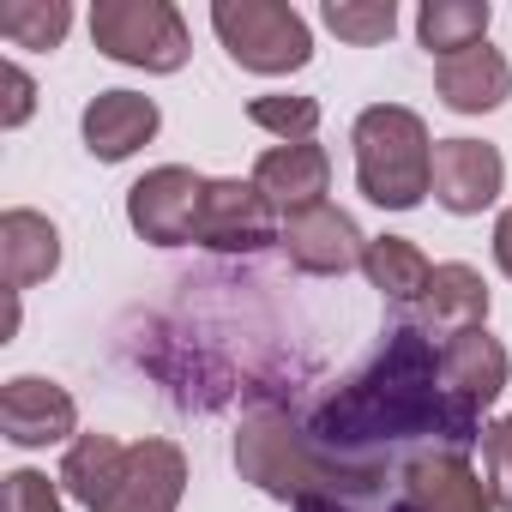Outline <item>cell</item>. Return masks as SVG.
Returning a JSON list of instances; mask_svg holds the SVG:
<instances>
[{"label":"cell","instance_id":"obj_1","mask_svg":"<svg viewBox=\"0 0 512 512\" xmlns=\"http://www.w3.org/2000/svg\"><path fill=\"white\" fill-rule=\"evenodd\" d=\"M422 434L464 452L482 440V410H470L464 398L446 392L440 350L416 326L386 332V350L350 386H338L308 422V440L356 476H380L374 452L398 446V440H422Z\"/></svg>","mask_w":512,"mask_h":512},{"label":"cell","instance_id":"obj_2","mask_svg":"<svg viewBox=\"0 0 512 512\" xmlns=\"http://www.w3.org/2000/svg\"><path fill=\"white\" fill-rule=\"evenodd\" d=\"M235 464L253 488H266L272 500H308V494H344V500H362L380 476H356L344 464H332L308 428H296L290 416L278 410H260L247 416L241 434H235Z\"/></svg>","mask_w":512,"mask_h":512},{"label":"cell","instance_id":"obj_3","mask_svg":"<svg viewBox=\"0 0 512 512\" xmlns=\"http://www.w3.org/2000/svg\"><path fill=\"white\" fill-rule=\"evenodd\" d=\"M356 187L380 211H416L434 193V145L428 121L404 103H374L356 115Z\"/></svg>","mask_w":512,"mask_h":512},{"label":"cell","instance_id":"obj_4","mask_svg":"<svg viewBox=\"0 0 512 512\" xmlns=\"http://www.w3.org/2000/svg\"><path fill=\"white\" fill-rule=\"evenodd\" d=\"M211 31H217V43L229 49L235 67L266 73V79L302 73L314 61V31H308V19L296 7H284V0H217Z\"/></svg>","mask_w":512,"mask_h":512},{"label":"cell","instance_id":"obj_5","mask_svg":"<svg viewBox=\"0 0 512 512\" xmlns=\"http://www.w3.org/2000/svg\"><path fill=\"white\" fill-rule=\"evenodd\" d=\"M91 43L121 61V67H145V73H181L193 43L187 25L169 0H97L91 7Z\"/></svg>","mask_w":512,"mask_h":512},{"label":"cell","instance_id":"obj_6","mask_svg":"<svg viewBox=\"0 0 512 512\" xmlns=\"http://www.w3.org/2000/svg\"><path fill=\"white\" fill-rule=\"evenodd\" d=\"M193 241L217 247V253H260V247L284 241L278 205L253 181H235V175L205 181V199H199V217H193Z\"/></svg>","mask_w":512,"mask_h":512},{"label":"cell","instance_id":"obj_7","mask_svg":"<svg viewBox=\"0 0 512 512\" xmlns=\"http://www.w3.org/2000/svg\"><path fill=\"white\" fill-rule=\"evenodd\" d=\"M199 199H205V175H193L187 163H163L127 187V223L151 247H181V241H193Z\"/></svg>","mask_w":512,"mask_h":512},{"label":"cell","instance_id":"obj_8","mask_svg":"<svg viewBox=\"0 0 512 512\" xmlns=\"http://www.w3.org/2000/svg\"><path fill=\"white\" fill-rule=\"evenodd\" d=\"M0 434L25 452L55 446V440H79V404L67 386H55L43 374H19L0 386Z\"/></svg>","mask_w":512,"mask_h":512},{"label":"cell","instance_id":"obj_9","mask_svg":"<svg viewBox=\"0 0 512 512\" xmlns=\"http://www.w3.org/2000/svg\"><path fill=\"white\" fill-rule=\"evenodd\" d=\"M290 253V266L308 272V278H344L350 266H362V253H368V235L356 229L350 211L338 205H314V211H296L284 217V241Z\"/></svg>","mask_w":512,"mask_h":512},{"label":"cell","instance_id":"obj_10","mask_svg":"<svg viewBox=\"0 0 512 512\" xmlns=\"http://www.w3.org/2000/svg\"><path fill=\"white\" fill-rule=\"evenodd\" d=\"M506 157L488 139H434V199L452 217H476L500 199Z\"/></svg>","mask_w":512,"mask_h":512},{"label":"cell","instance_id":"obj_11","mask_svg":"<svg viewBox=\"0 0 512 512\" xmlns=\"http://www.w3.org/2000/svg\"><path fill=\"white\" fill-rule=\"evenodd\" d=\"M398 482H404V506H410V512H500L494 494H488V482H482V476L470 470V458L452 452V446L416 452Z\"/></svg>","mask_w":512,"mask_h":512},{"label":"cell","instance_id":"obj_12","mask_svg":"<svg viewBox=\"0 0 512 512\" xmlns=\"http://www.w3.org/2000/svg\"><path fill=\"white\" fill-rule=\"evenodd\" d=\"M157 127H163V109H157L151 97H139V91H97V97L85 103V115H79L85 151H91L97 163L133 157L139 145L157 139Z\"/></svg>","mask_w":512,"mask_h":512},{"label":"cell","instance_id":"obj_13","mask_svg":"<svg viewBox=\"0 0 512 512\" xmlns=\"http://www.w3.org/2000/svg\"><path fill=\"white\" fill-rule=\"evenodd\" d=\"M187 494V452L175 440H139L127 446L121 488L103 512H175Z\"/></svg>","mask_w":512,"mask_h":512},{"label":"cell","instance_id":"obj_14","mask_svg":"<svg viewBox=\"0 0 512 512\" xmlns=\"http://www.w3.org/2000/svg\"><path fill=\"white\" fill-rule=\"evenodd\" d=\"M247 181L260 187L284 217H296V211L326 205L332 157H326L314 139H302V145H272V151H260V163H253V175H247Z\"/></svg>","mask_w":512,"mask_h":512},{"label":"cell","instance_id":"obj_15","mask_svg":"<svg viewBox=\"0 0 512 512\" xmlns=\"http://www.w3.org/2000/svg\"><path fill=\"white\" fill-rule=\"evenodd\" d=\"M506 374H512V356H506V344H500L488 326L458 332V338L440 344V380H446V392L464 398L470 410H488V404L506 392Z\"/></svg>","mask_w":512,"mask_h":512},{"label":"cell","instance_id":"obj_16","mask_svg":"<svg viewBox=\"0 0 512 512\" xmlns=\"http://www.w3.org/2000/svg\"><path fill=\"white\" fill-rule=\"evenodd\" d=\"M434 91H440V103H446L452 115H488V109H500V103L512 97V67H506L500 49L476 43V49L446 55V61L434 67Z\"/></svg>","mask_w":512,"mask_h":512},{"label":"cell","instance_id":"obj_17","mask_svg":"<svg viewBox=\"0 0 512 512\" xmlns=\"http://www.w3.org/2000/svg\"><path fill=\"white\" fill-rule=\"evenodd\" d=\"M55 266H61V229L43 211L13 205L0 217V272H7V284L31 290V284L55 278Z\"/></svg>","mask_w":512,"mask_h":512},{"label":"cell","instance_id":"obj_18","mask_svg":"<svg viewBox=\"0 0 512 512\" xmlns=\"http://www.w3.org/2000/svg\"><path fill=\"white\" fill-rule=\"evenodd\" d=\"M416 308H422V326H428V332L458 338V332H476V326L488 320V284H482V272H476V266L446 260V266H434L428 296H422Z\"/></svg>","mask_w":512,"mask_h":512},{"label":"cell","instance_id":"obj_19","mask_svg":"<svg viewBox=\"0 0 512 512\" xmlns=\"http://www.w3.org/2000/svg\"><path fill=\"white\" fill-rule=\"evenodd\" d=\"M121 470H127V446L115 434H79L67 446V458H61V488L79 506L103 512L115 500V488H121Z\"/></svg>","mask_w":512,"mask_h":512},{"label":"cell","instance_id":"obj_20","mask_svg":"<svg viewBox=\"0 0 512 512\" xmlns=\"http://www.w3.org/2000/svg\"><path fill=\"white\" fill-rule=\"evenodd\" d=\"M362 272H368V284L386 296V302H422L428 296V278H434V266H428V253L410 241V235H374L368 241V253H362Z\"/></svg>","mask_w":512,"mask_h":512},{"label":"cell","instance_id":"obj_21","mask_svg":"<svg viewBox=\"0 0 512 512\" xmlns=\"http://www.w3.org/2000/svg\"><path fill=\"white\" fill-rule=\"evenodd\" d=\"M488 19L494 7L488 0H422V13H416V37L428 55H464L476 43H488Z\"/></svg>","mask_w":512,"mask_h":512},{"label":"cell","instance_id":"obj_22","mask_svg":"<svg viewBox=\"0 0 512 512\" xmlns=\"http://www.w3.org/2000/svg\"><path fill=\"white\" fill-rule=\"evenodd\" d=\"M67 31H73L67 0H13V7H0V37L13 49H61Z\"/></svg>","mask_w":512,"mask_h":512},{"label":"cell","instance_id":"obj_23","mask_svg":"<svg viewBox=\"0 0 512 512\" xmlns=\"http://www.w3.org/2000/svg\"><path fill=\"white\" fill-rule=\"evenodd\" d=\"M320 19H326V31H338L356 49H374V43H386L398 31V7H392V0H326Z\"/></svg>","mask_w":512,"mask_h":512},{"label":"cell","instance_id":"obj_24","mask_svg":"<svg viewBox=\"0 0 512 512\" xmlns=\"http://www.w3.org/2000/svg\"><path fill=\"white\" fill-rule=\"evenodd\" d=\"M247 121L266 127V133H278L284 145H302L320 127V103L314 97H253L247 103Z\"/></svg>","mask_w":512,"mask_h":512},{"label":"cell","instance_id":"obj_25","mask_svg":"<svg viewBox=\"0 0 512 512\" xmlns=\"http://www.w3.org/2000/svg\"><path fill=\"white\" fill-rule=\"evenodd\" d=\"M476 446H482V482H488L494 506H500V512H512V416L488 422Z\"/></svg>","mask_w":512,"mask_h":512},{"label":"cell","instance_id":"obj_26","mask_svg":"<svg viewBox=\"0 0 512 512\" xmlns=\"http://www.w3.org/2000/svg\"><path fill=\"white\" fill-rule=\"evenodd\" d=\"M0 512H67V506L43 470H7L0 476Z\"/></svg>","mask_w":512,"mask_h":512},{"label":"cell","instance_id":"obj_27","mask_svg":"<svg viewBox=\"0 0 512 512\" xmlns=\"http://www.w3.org/2000/svg\"><path fill=\"white\" fill-rule=\"evenodd\" d=\"M0 85H7V109H0V127H25L31 109H37V85H31V73L7 61V67H0Z\"/></svg>","mask_w":512,"mask_h":512},{"label":"cell","instance_id":"obj_28","mask_svg":"<svg viewBox=\"0 0 512 512\" xmlns=\"http://www.w3.org/2000/svg\"><path fill=\"white\" fill-rule=\"evenodd\" d=\"M494 266H500V272L512 278V205H506V211L494 217Z\"/></svg>","mask_w":512,"mask_h":512},{"label":"cell","instance_id":"obj_29","mask_svg":"<svg viewBox=\"0 0 512 512\" xmlns=\"http://www.w3.org/2000/svg\"><path fill=\"white\" fill-rule=\"evenodd\" d=\"M296 512H356V506H350V500H344V494H308V500H296ZM392 512H410V506H404V500H398V506H392Z\"/></svg>","mask_w":512,"mask_h":512}]
</instances>
